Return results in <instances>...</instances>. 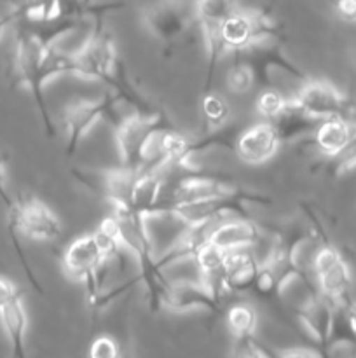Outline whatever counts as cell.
<instances>
[{"mask_svg": "<svg viewBox=\"0 0 356 358\" xmlns=\"http://www.w3.org/2000/svg\"><path fill=\"white\" fill-rule=\"evenodd\" d=\"M237 7V0H192L195 23L201 28L202 38H205L206 59H208V70H206V91L212 86L213 73L216 65L223 58L222 44H220V30L225 17ZM205 91V93H206Z\"/></svg>", "mask_w": 356, "mask_h": 358, "instance_id": "obj_10", "label": "cell"}, {"mask_svg": "<svg viewBox=\"0 0 356 358\" xmlns=\"http://www.w3.org/2000/svg\"><path fill=\"white\" fill-rule=\"evenodd\" d=\"M335 10L346 23H356V0H335Z\"/></svg>", "mask_w": 356, "mask_h": 358, "instance_id": "obj_28", "label": "cell"}, {"mask_svg": "<svg viewBox=\"0 0 356 358\" xmlns=\"http://www.w3.org/2000/svg\"><path fill=\"white\" fill-rule=\"evenodd\" d=\"M163 126L168 124L161 112H157V114L135 112V114L119 119L115 122L114 133L119 164L142 171L145 166L147 143L152 138L154 133Z\"/></svg>", "mask_w": 356, "mask_h": 358, "instance_id": "obj_5", "label": "cell"}, {"mask_svg": "<svg viewBox=\"0 0 356 358\" xmlns=\"http://www.w3.org/2000/svg\"><path fill=\"white\" fill-rule=\"evenodd\" d=\"M290 105V96L283 94L281 91L271 90V87H265L260 94L257 96L255 101V110H257L258 117L262 121L272 122L286 110V107Z\"/></svg>", "mask_w": 356, "mask_h": 358, "instance_id": "obj_24", "label": "cell"}, {"mask_svg": "<svg viewBox=\"0 0 356 358\" xmlns=\"http://www.w3.org/2000/svg\"><path fill=\"white\" fill-rule=\"evenodd\" d=\"M16 294H20V292H17V289L14 287V283H10L9 280H6L0 276V304H3L7 299H10L13 296H16Z\"/></svg>", "mask_w": 356, "mask_h": 358, "instance_id": "obj_31", "label": "cell"}, {"mask_svg": "<svg viewBox=\"0 0 356 358\" xmlns=\"http://www.w3.org/2000/svg\"><path fill=\"white\" fill-rule=\"evenodd\" d=\"M355 133L356 122L353 117H328L321 119L311 135L318 152L330 161L349 145Z\"/></svg>", "mask_w": 356, "mask_h": 358, "instance_id": "obj_18", "label": "cell"}, {"mask_svg": "<svg viewBox=\"0 0 356 358\" xmlns=\"http://www.w3.org/2000/svg\"><path fill=\"white\" fill-rule=\"evenodd\" d=\"M234 355L241 358H267L276 357V353L269 352L264 346L258 345L255 336H248V338L234 339Z\"/></svg>", "mask_w": 356, "mask_h": 358, "instance_id": "obj_26", "label": "cell"}, {"mask_svg": "<svg viewBox=\"0 0 356 358\" xmlns=\"http://www.w3.org/2000/svg\"><path fill=\"white\" fill-rule=\"evenodd\" d=\"M225 325L234 339L255 336L258 327V313L251 304L237 303L225 311Z\"/></svg>", "mask_w": 356, "mask_h": 358, "instance_id": "obj_22", "label": "cell"}, {"mask_svg": "<svg viewBox=\"0 0 356 358\" xmlns=\"http://www.w3.org/2000/svg\"><path fill=\"white\" fill-rule=\"evenodd\" d=\"M0 320H2L3 331H6L7 339L10 343V348H13V355L23 358L27 355L24 338H27L28 317L20 294L0 304Z\"/></svg>", "mask_w": 356, "mask_h": 358, "instance_id": "obj_20", "label": "cell"}, {"mask_svg": "<svg viewBox=\"0 0 356 358\" xmlns=\"http://www.w3.org/2000/svg\"><path fill=\"white\" fill-rule=\"evenodd\" d=\"M334 304L335 303H332L330 299L323 297L316 290L297 308L295 317L300 327L306 331V334L309 336L314 345L320 346L321 353H323V346L327 343L328 331H330Z\"/></svg>", "mask_w": 356, "mask_h": 358, "instance_id": "obj_17", "label": "cell"}, {"mask_svg": "<svg viewBox=\"0 0 356 358\" xmlns=\"http://www.w3.org/2000/svg\"><path fill=\"white\" fill-rule=\"evenodd\" d=\"M292 101L309 117L321 121L328 117H353V108L346 94L325 79H304Z\"/></svg>", "mask_w": 356, "mask_h": 358, "instance_id": "obj_9", "label": "cell"}, {"mask_svg": "<svg viewBox=\"0 0 356 358\" xmlns=\"http://www.w3.org/2000/svg\"><path fill=\"white\" fill-rule=\"evenodd\" d=\"M65 73H70V51H59L58 44H40V41L30 30L20 27L16 52H14V77L34 96L49 136H54L56 128L45 105L44 87L49 80Z\"/></svg>", "mask_w": 356, "mask_h": 358, "instance_id": "obj_1", "label": "cell"}, {"mask_svg": "<svg viewBox=\"0 0 356 358\" xmlns=\"http://www.w3.org/2000/svg\"><path fill=\"white\" fill-rule=\"evenodd\" d=\"M121 248L100 231L82 234L66 247L63 254V271L68 278L86 285L87 299L105 287L110 262L121 254Z\"/></svg>", "mask_w": 356, "mask_h": 358, "instance_id": "obj_2", "label": "cell"}, {"mask_svg": "<svg viewBox=\"0 0 356 358\" xmlns=\"http://www.w3.org/2000/svg\"><path fill=\"white\" fill-rule=\"evenodd\" d=\"M281 145L274 126L267 121H260L237 133L232 149L243 163L257 166L271 161L279 152Z\"/></svg>", "mask_w": 356, "mask_h": 358, "instance_id": "obj_16", "label": "cell"}, {"mask_svg": "<svg viewBox=\"0 0 356 358\" xmlns=\"http://www.w3.org/2000/svg\"><path fill=\"white\" fill-rule=\"evenodd\" d=\"M0 201L3 203L6 210L14 203V199L10 198L6 187V156L2 152H0Z\"/></svg>", "mask_w": 356, "mask_h": 358, "instance_id": "obj_29", "label": "cell"}, {"mask_svg": "<svg viewBox=\"0 0 356 358\" xmlns=\"http://www.w3.org/2000/svg\"><path fill=\"white\" fill-rule=\"evenodd\" d=\"M318 122L320 121L309 117L306 112L300 110L292 101V96H290V105L286 107V110L276 121H272L271 124L274 126L279 140L285 145V143H292L295 140L302 138V136L311 135L314 131V128H316Z\"/></svg>", "mask_w": 356, "mask_h": 358, "instance_id": "obj_21", "label": "cell"}, {"mask_svg": "<svg viewBox=\"0 0 356 358\" xmlns=\"http://www.w3.org/2000/svg\"><path fill=\"white\" fill-rule=\"evenodd\" d=\"M276 34H278L276 23L264 10L237 6L225 17L222 30H220V44H222L223 56L237 55L257 41L276 37Z\"/></svg>", "mask_w": 356, "mask_h": 358, "instance_id": "obj_6", "label": "cell"}, {"mask_svg": "<svg viewBox=\"0 0 356 358\" xmlns=\"http://www.w3.org/2000/svg\"><path fill=\"white\" fill-rule=\"evenodd\" d=\"M121 66L114 37L103 28V24L93 23L91 34L82 44L70 51V76L84 80L110 84Z\"/></svg>", "mask_w": 356, "mask_h": 358, "instance_id": "obj_4", "label": "cell"}, {"mask_svg": "<svg viewBox=\"0 0 356 358\" xmlns=\"http://www.w3.org/2000/svg\"><path fill=\"white\" fill-rule=\"evenodd\" d=\"M119 353L121 352H119L117 343L108 336H100L91 343L89 357L93 358H115L119 357Z\"/></svg>", "mask_w": 356, "mask_h": 358, "instance_id": "obj_27", "label": "cell"}, {"mask_svg": "<svg viewBox=\"0 0 356 358\" xmlns=\"http://www.w3.org/2000/svg\"><path fill=\"white\" fill-rule=\"evenodd\" d=\"M138 173V170H131L122 164L108 170L73 171L84 187L103 198L112 208H131V196Z\"/></svg>", "mask_w": 356, "mask_h": 358, "instance_id": "obj_11", "label": "cell"}, {"mask_svg": "<svg viewBox=\"0 0 356 358\" xmlns=\"http://www.w3.org/2000/svg\"><path fill=\"white\" fill-rule=\"evenodd\" d=\"M142 21L154 38L170 45L187 35L195 17L192 3L185 0H150L143 7Z\"/></svg>", "mask_w": 356, "mask_h": 358, "instance_id": "obj_7", "label": "cell"}, {"mask_svg": "<svg viewBox=\"0 0 356 358\" xmlns=\"http://www.w3.org/2000/svg\"><path fill=\"white\" fill-rule=\"evenodd\" d=\"M28 0H9V3L13 6V9H17V7H21L23 3H27Z\"/></svg>", "mask_w": 356, "mask_h": 358, "instance_id": "obj_34", "label": "cell"}, {"mask_svg": "<svg viewBox=\"0 0 356 358\" xmlns=\"http://www.w3.org/2000/svg\"><path fill=\"white\" fill-rule=\"evenodd\" d=\"M117 96L114 93L103 94L98 100H75L63 108L61 121L65 126V152L72 157L84 142L91 129L107 115H114Z\"/></svg>", "mask_w": 356, "mask_h": 358, "instance_id": "obj_8", "label": "cell"}, {"mask_svg": "<svg viewBox=\"0 0 356 358\" xmlns=\"http://www.w3.org/2000/svg\"><path fill=\"white\" fill-rule=\"evenodd\" d=\"M206 241L223 252L253 250L264 240V231L251 219L234 215L232 219H220L206 229Z\"/></svg>", "mask_w": 356, "mask_h": 358, "instance_id": "obj_15", "label": "cell"}, {"mask_svg": "<svg viewBox=\"0 0 356 358\" xmlns=\"http://www.w3.org/2000/svg\"><path fill=\"white\" fill-rule=\"evenodd\" d=\"M220 294L212 285L199 280H178V282H164L161 292V308L173 313H188V311H208L218 313Z\"/></svg>", "mask_w": 356, "mask_h": 358, "instance_id": "obj_13", "label": "cell"}, {"mask_svg": "<svg viewBox=\"0 0 356 358\" xmlns=\"http://www.w3.org/2000/svg\"><path fill=\"white\" fill-rule=\"evenodd\" d=\"M7 229L14 245L17 259L27 273L28 280L37 292L42 294L40 283L35 278L27 255L21 250L20 238L34 241H54L61 236V222L58 215L37 198H20L7 208Z\"/></svg>", "mask_w": 356, "mask_h": 358, "instance_id": "obj_3", "label": "cell"}, {"mask_svg": "<svg viewBox=\"0 0 356 358\" xmlns=\"http://www.w3.org/2000/svg\"><path fill=\"white\" fill-rule=\"evenodd\" d=\"M202 117L208 122V129H220L229 124L230 108L225 98L213 91H206L201 101Z\"/></svg>", "mask_w": 356, "mask_h": 358, "instance_id": "obj_23", "label": "cell"}, {"mask_svg": "<svg viewBox=\"0 0 356 358\" xmlns=\"http://www.w3.org/2000/svg\"><path fill=\"white\" fill-rule=\"evenodd\" d=\"M258 261L253 250L227 252L222 275L223 292H246L253 290L258 273Z\"/></svg>", "mask_w": 356, "mask_h": 358, "instance_id": "obj_19", "label": "cell"}, {"mask_svg": "<svg viewBox=\"0 0 356 358\" xmlns=\"http://www.w3.org/2000/svg\"><path fill=\"white\" fill-rule=\"evenodd\" d=\"M311 271L316 280V290L332 303L348 299L351 287V271L341 252L325 241L320 245L311 261Z\"/></svg>", "mask_w": 356, "mask_h": 358, "instance_id": "obj_12", "label": "cell"}, {"mask_svg": "<svg viewBox=\"0 0 356 358\" xmlns=\"http://www.w3.org/2000/svg\"><path fill=\"white\" fill-rule=\"evenodd\" d=\"M279 357H321L323 353L320 350H309V348H295V350H285V352H274Z\"/></svg>", "mask_w": 356, "mask_h": 358, "instance_id": "obj_30", "label": "cell"}, {"mask_svg": "<svg viewBox=\"0 0 356 358\" xmlns=\"http://www.w3.org/2000/svg\"><path fill=\"white\" fill-rule=\"evenodd\" d=\"M225 84L230 93L237 94V96H243V94L250 93L257 86V79H255V73L251 70V66L241 58H237V62L234 65H230L229 70H227Z\"/></svg>", "mask_w": 356, "mask_h": 358, "instance_id": "obj_25", "label": "cell"}, {"mask_svg": "<svg viewBox=\"0 0 356 358\" xmlns=\"http://www.w3.org/2000/svg\"><path fill=\"white\" fill-rule=\"evenodd\" d=\"M236 56L251 66V70L255 73V79H257V86H267L272 70H281V72L288 73V76L300 80L306 79L302 70L283 55L278 42H276V37H267L262 38V41H257L250 48L244 49V51L237 52Z\"/></svg>", "mask_w": 356, "mask_h": 358, "instance_id": "obj_14", "label": "cell"}, {"mask_svg": "<svg viewBox=\"0 0 356 358\" xmlns=\"http://www.w3.org/2000/svg\"><path fill=\"white\" fill-rule=\"evenodd\" d=\"M349 313H351L353 324H355V329H356V303H349Z\"/></svg>", "mask_w": 356, "mask_h": 358, "instance_id": "obj_33", "label": "cell"}, {"mask_svg": "<svg viewBox=\"0 0 356 358\" xmlns=\"http://www.w3.org/2000/svg\"><path fill=\"white\" fill-rule=\"evenodd\" d=\"M14 21H16V17H14L13 10L7 14H3V16H0V38L3 37V34H6V30L9 28V24L14 23Z\"/></svg>", "mask_w": 356, "mask_h": 358, "instance_id": "obj_32", "label": "cell"}]
</instances>
